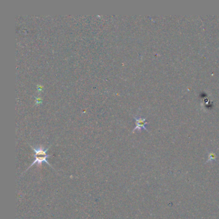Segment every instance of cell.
<instances>
[{"label":"cell","instance_id":"cell-2","mask_svg":"<svg viewBox=\"0 0 219 219\" xmlns=\"http://www.w3.org/2000/svg\"><path fill=\"white\" fill-rule=\"evenodd\" d=\"M134 120L136 121V127L133 129V133L135 132L136 130L141 131L143 129L147 130L146 126L148 124V123L147 122L145 118L138 117V116H134Z\"/></svg>","mask_w":219,"mask_h":219},{"label":"cell","instance_id":"cell-4","mask_svg":"<svg viewBox=\"0 0 219 219\" xmlns=\"http://www.w3.org/2000/svg\"><path fill=\"white\" fill-rule=\"evenodd\" d=\"M42 103V98L40 97H36L35 98V104H40Z\"/></svg>","mask_w":219,"mask_h":219},{"label":"cell","instance_id":"cell-3","mask_svg":"<svg viewBox=\"0 0 219 219\" xmlns=\"http://www.w3.org/2000/svg\"><path fill=\"white\" fill-rule=\"evenodd\" d=\"M216 159H217V155H216V154H215V153H214V152H211V153H210L209 155H208V158L207 161H206V162L215 161Z\"/></svg>","mask_w":219,"mask_h":219},{"label":"cell","instance_id":"cell-1","mask_svg":"<svg viewBox=\"0 0 219 219\" xmlns=\"http://www.w3.org/2000/svg\"><path fill=\"white\" fill-rule=\"evenodd\" d=\"M30 146L31 148L33 150V151L34 152V161L32 162V163L29 166V167L27 169L25 172L28 170L29 168H30L31 167L35 164L37 165H41L42 163H46L49 166L52 167L53 169H54L53 167H52V166L49 163V162L48 161V159L52 156V155L47 154V152H48L49 147L45 148L43 146H39L38 147L34 148L32 146H31L30 145Z\"/></svg>","mask_w":219,"mask_h":219},{"label":"cell","instance_id":"cell-5","mask_svg":"<svg viewBox=\"0 0 219 219\" xmlns=\"http://www.w3.org/2000/svg\"><path fill=\"white\" fill-rule=\"evenodd\" d=\"M43 89V86H41V85H38L37 86V90H38L39 91H41Z\"/></svg>","mask_w":219,"mask_h":219}]
</instances>
